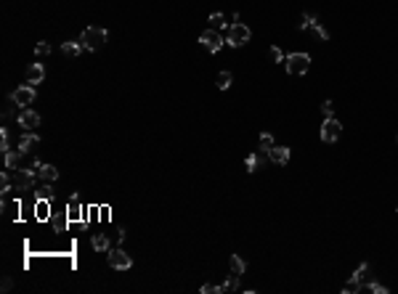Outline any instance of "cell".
<instances>
[{
  "label": "cell",
  "mask_w": 398,
  "mask_h": 294,
  "mask_svg": "<svg viewBox=\"0 0 398 294\" xmlns=\"http://www.w3.org/2000/svg\"><path fill=\"white\" fill-rule=\"evenodd\" d=\"M11 186H14V178H11V170H3V172H0V188H3V196L11 191Z\"/></svg>",
  "instance_id": "22"
},
{
  "label": "cell",
  "mask_w": 398,
  "mask_h": 294,
  "mask_svg": "<svg viewBox=\"0 0 398 294\" xmlns=\"http://www.w3.org/2000/svg\"><path fill=\"white\" fill-rule=\"evenodd\" d=\"M37 175L45 180V183H53V180H58V170L53 167V165H40V170H37Z\"/></svg>",
  "instance_id": "16"
},
{
  "label": "cell",
  "mask_w": 398,
  "mask_h": 294,
  "mask_svg": "<svg viewBox=\"0 0 398 294\" xmlns=\"http://www.w3.org/2000/svg\"><path fill=\"white\" fill-rule=\"evenodd\" d=\"M3 212H5V218H14V212H19V201L16 204H11V201H3Z\"/></svg>",
  "instance_id": "31"
},
{
  "label": "cell",
  "mask_w": 398,
  "mask_h": 294,
  "mask_svg": "<svg viewBox=\"0 0 398 294\" xmlns=\"http://www.w3.org/2000/svg\"><path fill=\"white\" fill-rule=\"evenodd\" d=\"M37 143H40V135L24 133L22 141H19V151H22V154H29V151H35V148H37Z\"/></svg>",
  "instance_id": "11"
},
{
  "label": "cell",
  "mask_w": 398,
  "mask_h": 294,
  "mask_svg": "<svg viewBox=\"0 0 398 294\" xmlns=\"http://www.w3.org/2000/svg\"><path fill=\"white\" fill-rule=\"evenodd\" d=\"M82 50H85V45L77 43V40H67V43H61V53H64V56H80Z\"/></svg>",
  "instance_id": "15"
},
{
  "label": "cell",
  "mask_w": 398,
  "mask_h": 294,
  "mask_svg": "<svg viewBox=\"0 0 398 294\" xmlns=\"http://www.w3.org/2000/svg\"><path fill=\"white\" fill-rule=\"evenodd\" d=\"M321 112H324V117H335V101L327 98V101L321 103Z\"/></svg>",
  "instance_id": "32"
},
{
  "label": "cell",
  "mask_w": 398,
  "mask_h": 294,
  "mask_svg": "<svg viewBox=\"0 0 398 294\" xmlns=\"http://www.w3.org/2000/svg\"><path fill=\"white\" fill-rule=\"evenodd\" d=\"M67 215H69V220H80V218H82V201H80V196H77V194L69 196Z\"/></svg>",
  "instance_id": "12"
},
{
  "label": "cell",
  "mask_w": 398,
  "mask_h": 294,
  "mask_svg": "<svg viewBox=\"0 0 398 294\" xmlns=\"http://www.w3.org/2000/svg\"><path fill=\"white\" fill-rule=\"evenodd\" d=\"M284 67H287V74L303 77L305 72L311 69V56L308 53H290L284 58Z\"/></svg>",
  "instance_id": "2"
},
{
  "label": "cell",
  "mask_w": 398,
  "mask_h": 294,
  "mask_svg": "<svg viewBox=\"0 0 398 294\" xmlns=\"http://www.w3.org/2000/svg\"><path fill=\"white\" fill-rule=\"evenodd\" d=\"M313 24H318V19H316V16H311V14H303V22H300V29H313Z\"/></svg>",
  "instance_id": "29"
},
{
  "label": "cell",
  "mask_w": 398,
  "mask_h": 294,
  "mask_svg": "<svg viewBox=\"0 0 398 294\" xmlns=\"http://www.w3.org/2000/svg\"><path fill=\"white\" fill-rule=\"evenodd\" d=\"M109 265L114 268V270H128L130 265H133V257H130L128 252H122V246H114V249H109Z\"/></svg>",
  "instance_id": "6"
},
{
  "label": "cell",
  "mask_w": 398,
  "mask_h": 294,
  "mask_svg": "<svg viewBox=\"0 0 398 294\" xmlns=\"http://www.w3.org/2000/svg\"><path fill=\"white\" fill-rule=\"evenodd\" d=\"M8 289H11V278L5 276V278H3V292H8Z\"/></svg>",
  "instance_id": "38"
},
{
  "label": "cell",
  "mask_w": 398,
  "mask_h": 294,
  "mask_svg": "<svg viewBox=\"0 0 398 294\" xmlns=\"http://www.w3.org/2000/svg\"><path fill=\"white\" fill-rule=\"evenodd\" d=\"M313 32H316V35H318V37H321V40H329V32H327V29H324V27H321V24H313Z\"/></svg>",
  "instance_id": "37"
},
{
  "label": "cell",
  "mask_w": 398,
  "mask_h": 294,
  "mask_svg": "<svg viewBox=\"0 0 398 294\" xmlns=\"http://www.w3.org/2000/svg\"><path fill=\"white\" fill-rule=\"evenodd\" d=\"M22 151H5V170H14L19 167V159H22Z\"/></svg>",
  "instance_id": "23"
},
{
  "label": "cell",
  "mask_w": 398,
  "mask_h": 294,
  "mask_svg": "<svg viewBox=\"0 0 398 294\" xmlns=\"http://www.w3.org/2000/svg\"><path fill=\"white\" fill-rule=\"evenodd\" d=\"M358 292H361V281L358 278H350L348 284L343 286V294H358Z\"/></svg>",
  "instance_id": "25"
},
{
  "label": "cell",
  "mask_w": 398,
  "mask_h": 294,
  "mask_svg": "<svg viewBox=\"0 0 398 294\" xmlns=\"http://www.w3.org/2000/svg\"><path fill=\"white\" fill-rule=\"evenodd\" d=\"M250 37H252V32H250V27H247V24H242V22H234L231 27H228L226 43L231 45V48H239V45L250 43Z\"/></svg>",
  "instance_id": "3"
},
{
  "label": "cell",
  "mask_w": 398,
  "mask_h": 294,
  "mask_svg": "<svg viewBox=\"0 0 398 294\" xmlns=\"http://www.w3.org/2000/svg\"><path fill=\"white\" fill-rule=\"evenodd\" d=\"M0 151H3V154H5V151H11V143H8V130H5V127L0 130Z\"/></svg>",
  "instance_id": "30"
},
{
  "label": "cell",
  "mask_w": 398,
  "mask_h": 294,
  "mask_svg": "<svg viewBox=\"0 0 398 294\" xmlns=\"http://www.w3.org/2000/svg\"><path fill=\"white\" fill-rule=\"evenodd\" d=\"M228 265H231V273H237V276H242V273L247 270L244 260L239 257V254H231V257H228Z\"/></svg>",
  "instance_id": "19"
},
{
  "label": "cell",
  "mask_w": 398,
  "mask_h": 294,
  "mask_svg": "<svg viewBox=\"0 0 398 294\" xmlns=\"http://www.w3.org/2000/svg\"><path fill=\"white\" fill-rule=\"evenodd\" d=\"M35 98H37V90H35V85H19V88L14 90V93H11V101L16 103V106H32V103H35Z\"/></svg>",
  "instance_id": "4"
},
{
  "label": "cell",
  "mask_w": 398,
  "mask_h": 294,
  "mask_svg": "<svg viewBox=\"0 0 398 294\" xmlns=\"http://www.w3.org/2000/svg\"><path fill=\"white\" fill-rule=\"evenodd\" d=\"M19 127H24V133H32L35 127H40V114L32 112V109H24L19 114Z\"/></svg>",
  "instance_id": "9"
},
{
  "label": "cell",
  "mask_w": 398,
  "mask_h": 294,
  "mask_svg": "<svg viewBox=\"0 0 398 294\" xmlns=\"http://www.w3.org/2000/svg\"><path fill=\"white\" fill-rule=\"evenodd\" d=\"M268 148H273V135L263 133V135H260V151H268Z\"/></svg>",
  "instance_id": "28"
},
{
  "label": "cell",
  "mask_w": 398,
  "mask_h": 294,
  "mask_svg": "<svg viewBox=\"0 0 398 294\" xmlns=\"http://www.w3.org/2000/svg\"><path fill=\"white\" fill-rule=\"evenodd\" d=\"M268 58H271V61H284V53H282V48H276V45H273V48L268 50Z\"/></svg>",
  "instance_id": "33"
},
{
  "label": "cell",
  "mask_w": 398,
  "mask_h": 294,
  "mask_svg": "<svg viewBox=\"0 0 398 294\" xmlns=\"http://www.w3.org/2000/svg\"><path fill=\"white\" fill-rule=\"evenodd\" d=\"M35 196H37V199H53V188H51V183H45L43 188H37Z\"/></svg>",
  "instance_id": "27"
},
{
  "label": "cell",
  "mask_w": 398,
  "mask_h": 294,
  "mask_svg": "<svg viewBox=\"0 0 398 294\" xmlns=\"http://www.w3.org/2000/svg\"><path fill=\"white\" fill-rule=\"evenodd\" d=\"M202 294H220V284L215 286V284H202Z\"/></svg>",
  "instance_id": "35"
},
{
  "label": "cell",
  "mask_w": 398,
  "mask_h": 294,
  "mask_svg": "<svg viewBox=\"0 0 398 294\" xmlns=\"http://www.w3.org/2000/svg\"><path fill=\"white\" fill-rule=\"evenodd\" d=\"M367 270H369V265H367V263H361V265L356 268V273H353L350 278H358V281H361V278H367Z\"/></svg>",
  "instance_id": "34"
},
{
  "label": "cell",
  "mask_w": 398,
  "mask_h": 294,
  "mask_svg": "<svg viewBox=\"0 0 398 294\" xmlns=\"http://www.w3.org/2000/svg\"><path fill=\"white\" fill-rule=\"evenodd\" d=\"M239 289V276L237 273H231V276H228L223 284H220V294H226V292H237Z\"/></svg>",
  "instance_id": "20"
},
{
  "label": "cell",
  "mask_w": 398,
  "mask_h": 294,
  "mask_svg": "<svg viewBox=\"0 0 398 294\" xmlns=\"http://www.w3.org/2000/svg\"><path fill=\"white\" fill-rule=\"evenodd\" d=\"M210 27H212V29H226V27H228L226 16L220 14V11H215V14H210Z\"/></svg>",
  "instance_id": "21"
},
{
  "label": "cell",
  "mask_w": 398,
  "mask_h": 294,
  "mask_svg": "<svg viewBox=\"0 0 398 294\" xmlns=\"http://www.w3.org/2000/svg\"><path fill=\"white\" fill-rule=\"evenodd\" d=\"M35 175H37V170H19L16 167V172H14V188L16 191H29L32 188V183H35Z\"/></svg>",
  "instance_id": "8"
},
{
  "label": "cell",
  "mask_w": 398,
  "mask_h": 294,
  "mask_svg": "<svg viewBox=\"0 0 398 294\" xmlns=\"http://www.w3.org/2000/svg\"><path fill=\"white\" fill-rule=\"evenodd\" d=\"M90 244H93L96 252H109V236H104V233H93Z\"/></svg>",
  "instance_id": "18"
},
{
  "label": "cell",
  "mask_w": 398,
  "mask_h": 294,
  "mask_svg": "<svg viewBox=\"0 0 398 294\" xmlns=\"http://www.w3.org/2000/svg\"><path fill=\"white\" fill-rule=\"evenodd\" d=\"M106 37H109V32L104 27H85V29H82L80 43L85 45V50H99V48H104Z\"/></svg>",
  "instance_id": "1"
},
{
  "label": "cell",
  "mask_w": 398,
  "mask_h": 294,
  "mask_svg": "<svg viewBox=\"0 0 398 294\" xmlns=\"http://www.w3.org/2000/svg\"><path fill=\"white\" fill-rule=\"evenodd\" d=\"M369 292H374V294H388V286L377 284V281H369Z\"/></svg>",
  "instance_id": "36"
},
{
  "label": "cell",
  "mask_w": 398,
  "mask_h": 294,
  "mask_svg": "<svg viewBox=\"0 0 398 294\" xmlns=\"http://www.w3.org/2000/svg\"><path fill=\"white\" fill-rule=\"evenodd\" d=\"M51 50H53V48H51L48 43H37V45H35V56H37V58H45V56H51Z\"/></svg>",
  "instance_id": "26"
},
{
  "label": "cell",
  "mask_w": 398,
  "mask_h": 294,
  "mask_svg": "<svg viewBox=\"0 0 398 294\" xmlns=\"http://www.w3.org/2000/svg\"><path fill=\"white\" fill-rule=\"evenodd\" d=\"M45 80V69H43V64H32V67L27 69V82L29 85H40Z\"/></svg>",
  "instance_id": "13"
},
{
  "label": "cell",
  "mask_w": 398,
  "mask_h": 294,
  "mask_svg": "<svg viewBox=\"0 0 398 294\" xmlns=\"http://www.w3.org/2000/svg\"><path fill=\"white\" fill-rule=\"evenodd\" d=\"M199 43L202 45H205V48L207 50H210V53H218V50L220 48H223V43H226V37L223 35H220V32L218 29H205V32H202V35H199Z\"/></svg>",
  "instance_id": "5"
},
{
  "label": "cell",
  "mask_w": 398,
  "mask_h": 294,
  "mask_svg": "<svg viewBox=\"0 0 398 294\" xmlns=\"http://www.w3.org/2000/svg\"><path fill=\"white\" fill-rule=\"evenodd\" d=\"M340 135H343V125L335 120V117H327L324 125H321V141L324 143H335Z\"/></svg>",
  "instance_id": "7"
},
{
  "label": "cell",
  "mask_w": 398,
  "mask_h": 294,
  "mask_svg": "<svg viewBox=\"0 0 398 294\" xmlns=\"http://www.w3.org/2000/svg\"><path fill=\"white\" fill-rule=\"evenodd\" d=\"M231 82H234L231 72H220V74H218V80H215V85H218L220 90H228V88H231Z\"/></svg>",
  "instance_id": "24"
},
{
  "label": "cell",
  "mask_w": 398,
  "mask_h": 294,
  "mask_svg": "<svg viewBox=\"0 0 398 294\" xmlns=\"http://www.w3.org/2000/svg\"><path fill=\"white\" fill-rule=\"evenodd\" d=\"M67 223H69V215H51V225H53L56 233H67Z\"/></svg>",
  "instance_id": "17"
},
{
  "label": "cell",
  "mask_w": 398,
  "mask_h": 294,
  "mask_svg": "<svg viewBox=\"0 0 398 294\" xmlns=\"http://www.w3.org/2000/svg\"><path fill=\"white\" fill-rule=\"evenodd\" d=\"M35 218L37 220H51V199H37L35 201Z\"/></svg>",
  "instance_id": "14"
},
{
  "label": "cell",
  "mask_w": 398,
  "mask_h": 294,
  "mask_svg": "<svg viewBox=\"0 0 398 294\" xmlns=\"http://www.w3.org/2000/svg\"><path fill=\"white\" fill-rule=\"evenodd\" d=\"M265 154H268V159L273 162V165H287V162H290V148L287 146H273Z\"/></svg>",
  "instance_id": "10"
}]
</instances>
